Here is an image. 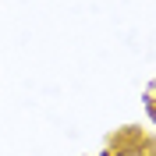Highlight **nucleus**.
I'll return each mask as SVG.
<instances>
[{"label":"nucleus","instance_id":"nucleus-2","mask_svg":"<svg viewBox=\"0 0 156 156\" xmlns=\"http://www.w3.org/2000/svg\"><path fill=\"white\" fill-rule=\"evenodd\" d=\"M153 156H156V142H153Z\"/></svg>","mask_w":156,"mask_h":156},{"label":"nucleus","instance_id":"nucleus-1","mask_svg":"<svg viewBox=\"0 0 156 156\" xmlns=\"http://www.w3.org/2000/svg\"><path fill=\"white\" fill-rule=\"evenodd\" d=\"M114 156H153V146H149V142H131V146L117 149Z\"/></svg>","mask_w":156,"mask_h":156}]
</instances>
